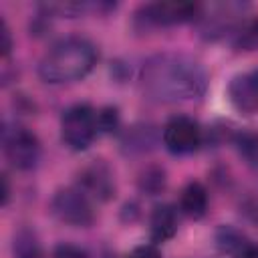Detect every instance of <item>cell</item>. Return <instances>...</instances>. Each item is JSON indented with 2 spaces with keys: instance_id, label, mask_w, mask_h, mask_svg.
Segmentation results:
<instances>
[{
  "instance_id": "5b68a950",
  "label": "cell",
  "mask_w": 258,
  "mask_h": 258,
  "mask_svg": "<svg viewBox=\"0 0 258 258\" xmlns=\"http://www.w3.org/2000/svg\"><path fill=\"white\" fill-rule=\"evenodd\" d=\"M50 210L62 224L77 226V228L89 226L95 218L93 206H91L87 194L81 187H62V189H58L54 194L52 202H50Z\"/></svg>"
},
{
  "instance_id": "2e32d148",
  "label": "cell",
  "mask_w": 258,
  "mask_h": 258,
  "mask_svg": "<svg viewBox=\"0 0 258 258\" xmlns=\"http://www.w3.org/2000/svg\"><path fill=\"white\" fill-rule=\"evenodd\" d=\"M117 125H119V113H117L115 107H105V109L99 111V115H97V127L101 131L111 133V131L117 129Z\"/></svg>"
},
{
  "instance_id": "52a82bcc",
  "label": "cell",
  "mask_w": 258,
  "mask_h": 258,
  "mask_svg": "<svg viewBox=\"0 0 258 258\" xmlns=\"http://www.w3.org/2000/svg\"><path fill=\"white\" fill-rule=\"evenodd\" d=\"M228 99L232 107L244 115L258 111V71H246L232 77L228 85Z\"/></svg>"
},
{
  "instance_id": "8fae6325",
  "label": "cell",
  "mask_w": 258,
  "mask_h": 258,
  "mask_svg": "<svg viewBox=\"0 0 258 258\" xmlns=\"http://www.w3.org/2000/svg\"><path fill=\"white\" fill-rule=\"evenodd\" d=\"M179 208L185 216L198 220L208 210V191L200 181H189L179 196Z\"/></svg>"
},
{
  "instance_id": "3957f363",
  "label": "cell",
  "mask_w": 258,
  "mask_h": 258,
  "mask_svg": "<svg viewBox=\"0 0 258 258\" xmlns=\"http://www.w3.org/2000/svg\"><path fill=\"white\" fill-rule=\"evenodd\" d=\"M97 131V117L89 105H73L64 111L60 119L62 141L75 151L87 149L93 143Z\"/></svg>"
},
{
  "instance_id": "d6986e66",
  "label": "cell",
  "mask_w": 258,
  "mask_h": 258,
  "mask_svg": "<svg viewBox=\"0 0 258 258\" xmlns=\"http://www.w3.org/2000/svg\"><path fill=\"white\" fill-rule=\"evenodd\" d=\"M0 36H2V44H0L2 56H8L10 50H12V36H10V30H8V26H6L4 20L0 22Z\"/></svg>"
},
{
  "instance_id": "5bb4252c",
  "label": "cell",
  "mask_w": 258,
  "mask_h": 258,
  "mask_svg": "<svg viewBox=\"0 0 258 258\" xmlns=\"http://www.w3.org/2000/svg\"><path fill=\"white\" fill-rule=\"evenodd\" d=\"M139 185H141V189L147 191L149 196L161 191L163 185H165V173H163V169H159V167H149V169H145V171L141 173Z\"/></svg>"
},
{
  "instance_id": "ffe728a7",
  "label": "cell",
  "mask_w": 258,
  "mask_h": 258,
  "mask_svg": "<svg viewBox=\"0 0 258 258\" xmlns=\"http://www.w3.org/2000/svg\"><path fill=\"white\" fill-rule=\"evenodd\" d=\"M238 258H258V246H254V244H252V246H250L244 254H240Z\"/></svg>"
},
{
  "instance_id": "9a60e30c",
  "label": "cell",
  "mask_w": 258,
  "mask_h": 258,
  "mask_svg": "<svg viewBox=\"0 0 258 258\" xmlns=\"http://www.w3.org/2000/svg\"><path fill=\"white\" fill-rule=\"evenodd\" d=\"M236 44L242 48H248V50L258 46V20L246 22L240 28V32H236Z\"/></svg>"
},
{
  "instance_id": "9c48e42d",
  "label": "cell",
  "mask_w": 258,
  "mask_h": 258,
  "mask_svg": "<svg viewBox=\"0 0 258 258\" xmlns=\"http://www.w3.org/2000/svg\"><path fill=\"white\" fill-rule=\"evenodd\" d=\"M81 185H83V191H91L99 200H109L115 194L113 175L109 167L101 161H95L81 171Z\"/></svg>"
},
{
  "instance_id": "7a4b0ae2",
  "label": "cell",
  "mask_w": 258,
  "mask_h": 258,
  "mask_svg": "<svg viewBox=\"0 0 258 258\" xmlns=\"http://www.w3.org/2000/svg\"><path fill=\"white\" fill-rule=\"evenodd\" d=\"M97 62L95 46L81 36H67L54 42L38 62V75L42 81L58 85L79 81L93 71Z\"/></svg>"
},
{
  "instance_id": "e0dca14e",
  "label": "cell",
  "mask_w": 258,
  "mask_h": 258,
  "mask_svg": "<svg viewBox=\"0 0 258 258\" xmlns=\"http://www.w3.org/2000/svg\"><path fill=\"white\" fill-rule=\"evenodd\" d=\"M52 258H87V254L73 244H60L54 248Z\"/></svg>"
},
{
  "instance_id": "7c38bea8",
  "label": "cell",
  "mask_w": 258,
  "mask_h": 258,
  "mask_svg": "<svg viewBox=\"0 0 258 258\" xmlns=\"http://www.w3.org/2000/svg\"><path fill=\"white\" fill-rule=\"evenodd\" d=\"M216 246H218L222 252L232 254V256L238 258V256L244 254L252 244H250V240H248L242 232H238L236 228H232V226H220L218 232H216Z\"/></svg>"
},
{
  "instance_id": "30bf717a",
  "label": "cell",
  "mask_w": 258,
  "mask_h": 258,
  "mask_svg": "<svg viewBox=\"0 0 258 258\" xmlns=\"http://www.w3.org/2000/svg\"><path fill=\"white\" fill-rule=\"evenodd\" d=\"M149 228H151V238L155 242H165L169 238H173L175 230H177V214L171 206L161 204L153 210L151 220H149Z\"/></svg>"
},
{
  "instance_id": "ba28073f",
  "label": "cell",
  "mask_w": 258,
  "mask_h": 258,
  "mask_svg": "<svg viewBox=\"0 0 258 258\" xmlns=\"http://www.w3.org/2000/svg\"><path fill=\"white\" fill-rule=\"evenodd\" d=\"M198 4L194 2H153L143 8V18L151 24H181L194 20Z\"/></svg>"
},
{
  "instance_id": "8992f818",
  "label": "cell",
  "mask_w": 258,
  "mask_h": 258,
  "mask_svg": "<svg viewBox=\"0 0 258 258\" xmlns=\"http://www.w3.org/2000/svg\"><path fill=\"white\" fill-rule=\"evenodd\" d=\"M200 141H202V131L198 123L189 117L183 115L171 117L163 127V143L175 155L191 153L194 149H198Z\"/></svg>"
},
{
  "instance_id": "ac0fdd59",
  "label": "cell",
  "mask_w": 258,
  "mask_h": 258,
  "mask_svg": "<svg viewBox=\"0 0 258 258\" xmlns=\"http://www.w3.org/2000/svg\"><path fill=\"white\" fill-rule=\"evenodd\" d=\"M127 258H161V256H159V250H157L155 246H151V244H143V246L133 248V250L129 252Z\"/></svg>"
},
{
  "instance_id": "44dd1931",
  "label": "cell",
  "mask_w": 258,
  "mask_h": 258,
  "mask_svg": "<svg viewBox=\"0 0 258 258\" xmlns=\"http://www.w3.org/2000/svg\"><path fill=\"white\" fill-rule=\"evenodd\" d=\"M8 202V181H6V175H2V204Z\"/></svg>"
},
{
  "instance_id": "4fadbf2b",
  "label": "cell",
  "mask_w": 258,
  "mask_h": 258,
  "mask_svg": "<svg viewBox=\"0 0 258 258\" xmlns=\"http://www.w3.org/2000/svg\"><path fill=\"white\" fill-rule=\"evenodd\" d=\"M14 256L16 258H40V248L36 238L30 232H20L14 240Z\"/></svg>"
},
{
  "instance_id": "6da1fadb",
  "label": "cell",
  "mask_w": 258,
  "mask_h": 258,
  "mask_svg": "<svg viewBox=\"0 0 258 258\" xmlns=\"http://www.w3.org/2000/svg\"><path fill=\"white\" fill-rule=\"evenodd\" d=\"M143 89L157 101H191L206 93L208 77L202 64L185 54L163 52L151 56L143 67Z\"/></svg>"
},
{
  "instance_id": "277c9868",
  "label": "cell",
  "mask_w": 258,
  "mask_h": 258,
  "mask_svg": "<svg viewBox=\"0 0 258 258\" xmlns=\"http://www.w3.org/2000/svg\"><path fill=\"white\" fill-rule=\"evenodd\" d=\"M2 143H4V153H6L8 161L16 169L28 171L38 165L40 143H38L36 135L30 133L26 127H20V125L6 127L4 135H2Z\"/></svg>"
}]
</instances>
